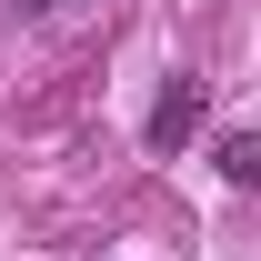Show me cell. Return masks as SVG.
Segmentation results:
<instances>
[{
	"label": "cell",
	"instance_id": "cell-1",
	"mask_svg": "<svg viewBox=\"0 0 261 261\" xmlns=\"http://www.w3.org/2000/svg\"><path fill=\"white\" fill-rule=\"evenodd\" d=\"M201 111H211V91H201V81H171V91L151 100V151H181L201 130Z\"/></svg>",
	"mask_w": 261,
	"mask_h": 261
},
{
	"label": "cell",
	"instance_id": "cell-2",
	"mask_svg": "<svg viewBox=\"0 0 261 261\" xmlns=\"http://www.w3.org/2000/svg\"><path fill=\"white\" fill-rule=\"evenodd\" d=\"M221 181H241V191H251V181H261V141H241V130H231V141H221Z\"/></svg>",
	"mask_w": 261,
	"mask_h": 261
},
{
	"label": "cell",
	"instance_id": "cell-3",
	"mask_svg": "<svg viewBox=\"0 0 261 261\" xmlns=\"http://www.w3.org/2000/svg\"><path fill=\"white\" fill-rule=\"evenodd\" d=\"M10 10H20V20H40V10H61V0H10Z\"/></svg>",
	"mask_w": 261,
	"mask_h": 261
}]
</instances>
